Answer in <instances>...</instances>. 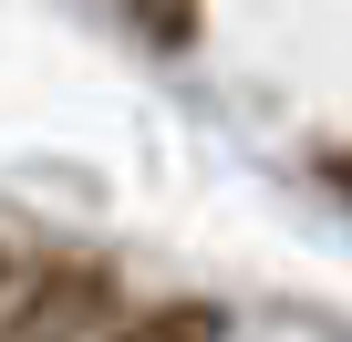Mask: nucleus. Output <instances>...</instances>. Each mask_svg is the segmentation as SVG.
Here are the masks:
<instances>
[{
    "mask_svg": "<svg viewBox=\"0 0 352 342\" xmlns=\"http://www.w3.org/2000/svg\"><path fill=\"white\" fill-rule=\"evenodd\" d=\"M21 290V259H11V239H0V301H11Z\"/></svg>",
    "mask_w": 352,
    "mask_h": 342,
    "instance_id": "f257e3e1",
    "label": "nucleus"
}]
</instances>
